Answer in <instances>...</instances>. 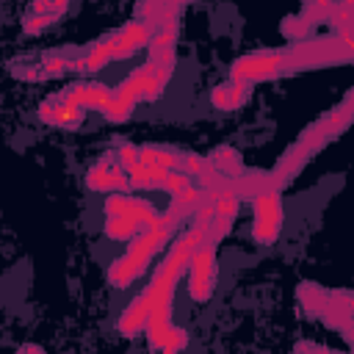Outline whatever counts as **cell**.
Wrapping results in <instances>:
<instances>
[{
  "label": "cell",
  "instance_id": "cell-20",
  "mask_svg": "<svg viewBox=\"0 0 354 354\" xmlns=\"http://www.w3.org/2000/svg\"><path fill=\"white\" fill-rule=\"evenodd\" d=\"M149 61L158 66H174V47H152L149 44Z\"/></svg>",
  "mask_w": 354,
  "mask_h": 354
},
{
  "label": "cell",
  "instance_id": "cell-5",
  "mask_svg": "<svg viewBox=\"0 0 354 354\" xmlns=\"http://www.w3.org/2000/svg\"><path fill=\"white\" fill-rule=\"evenodd\" d=\"M127 171V180H130V188H160L163 180H166V169L160 166H149V163H136Z\"/></svg>",
  "mask_w": 354,
  "mask_h": 354
},
{
  "label": "cell",
  "instance_id": "cell-12",
  "mask_svg": "<svg viewBox=\"0 0 354 354\" xmlns=\"http://www.w3.org/2000/svg\"><path fill=\"white\" fill-rule=\"evenodd\" d=\"M210 160H213V166L221 169L224 174H232L235 169H241V158H238V152H235L232 147H216L213 155H210Z\"/></svg>",
  "mask_w": 354,
  "mask_h": 354
},
{
  "label": "cell",
  "instance_id": "cell-21",
  "mask_svg": "<svg viewBox=\"0 0 354 354\" xmlns=\"http://www.w3.org/2000/svg\"><path fill=\"white\" fill-rule=\"evenodd\" d=\"M210 102L218 108V111H232V97H230V83L224 86H216L213 94H210Z\"/></svg>",
  "mask_w": 354,
  "mask_h": 354
},
{
  "label": "cell",
  "instance_id": "cell-1",
  "mask_svg": "<svg viewBox=\"0 0 354 354\" xmlns=\"http://www.w3.org/2000/svg\"><path fill=\"white\" fill-rule=\"evenodd\" d=\"M254 205V224H252V235L260 246H271L279 232H282V199H279V188H260L252 196Z\"/></svg>",
  "mask_w": 354,
  "mask_h": 354
},
{
  "label": "cell",
  "instance_id": "cell-26",
  "mask_svg": "<svg viewBox=\"0 0 354 354\" xmlns=\"http://www.w3.org/2000/svg\"><path fill=\"white\" fill-rule=\"evenodd\" d=\"M19 351H44L41 346H33V343H25V346H19Z\"/></svg>",
  "mask_w": 354,
  "mask_h": 354
},
{
  "label": "cell",
  "instance_id": "cell-10",
  "mask_svg": "<svg viewBox=\"0 0 354 354\" xmlns=\"http://www.w3.org/2000/svg\"><path fill=\"white\" fill-rule=\"evenodd\" d=\"M296 296H299V301L307 307V313H318L321 310V304L326 301V293L318 288V285H313V282H301L299 285V290H296Z\"/></svg>",
  "mask_w": 354,
  "mask_h": 354
},
{
  "label": "cell",
  "instance_id": "cell-15",
  "mask_svg": "<svg viewBox=\"0 0 354 354\" xmlns=\"http://www.w3.org/2000/svg\"><path fill=\"white\" fill-rule=\"evenodd\" d=\"M185 346H188V335H185V329H180V326H174V324H171V329L166 332V340H163L160 351L171 354V351H183Z\"/></svg>",
  "mask_w": 354,
  "mask_h": 354
},
{
  "label": "cell",
  "instance_id": "cell-19",
  "mask_svg": "<svg viewBox=\"0 0 354 354\" xmlns=\"http://www.w3.org/2000/svg\"><path fill=\"white\" fill-rule=\"evenodd\" d=\"M127 213V196L122 191H111L105 196V216H124Z\"/></svg>",
  "mask_w": 354,
  "mask_h": 354
},
{
  "label": "cell",
  "instance_id": "cell-7",
  "mask_svg": "<svg viewBox=\"0 0 354 354\" xmlns=\"http://www.w3.org/2000/svg\"><path fill=\"white\" fill-rule=\"evenodd\" d=\"M138 230H141L138 221H133L130 216H108L105 221V235L111 241H130Z\"/></svg>",
  "mask_w": 354,
  "mask_h": 354
},
{
  "label": "cell",
  "instance_id": "cell-3",
  "mask_svg": "<svg viewBox=\"0 0 354 354\" xmlns=\"http://www.w3.org/2000/svg\"><path fill=\"white\" fill-rule=\"evenodd\" d=\"M149 257H141V254H133V252H124L122 257H116L108 268V282L116 288V290H124L130 288L147 268H149Z\"/></svg>",
  "mask_w": 354,
  "mask_h": 354
},
{
  "label": "cell",
  "instance_id": "cell-4",
  "mask_svg": "<svg viewBox=\"0 0 354 354\" xmlns=\"http://www.w3.org/2000/svg\"><path fill=\"white\" fill-rule=\"evenodd\" d=\"M147 315H149V307H147L144 296H136V299L124 307V313H122V318H119V332H122L124 337H138V335H144V329H147Z\"/></svg>",
  "mask_w": 354,
  "mask_h": 354
},
{
  "label": "cell",
  "instance_id": "cell-25",
  "mask_svg": "<svg viewBox=\"0 0 354 354\" xmlns=\"http://www.w3.org/2000/svg\"><path fill=\"white\" fill-rule=\"evenodd\" d=\"M66 8H69V0H53V14H58V17H61Z\"/></svg>",
  "mask_w": 354,
  "mask_h": 354
},
{
  "label": "cell",
  "instance_id": "cell-6",
  "mask_svg": "<svg viewBox=\"0 0 354 354\" xmlns=\"http://www.w3.org/2000/svg\"><path fill=\"white\" fill-rule=\"evenodd\" d=\"M138 158H141V163H149V166H160V169H166V171H174V169H180V158H183V155H177V152L169 149V147L144 144V147H138Z\"/></svg>",
  "mask_w": 354,
  "mask_h": 354
},
{
  "label": "cell",
  "instance_id": "cell-22",
  "mask_svg": "<svg viewBox=\"0 0 354 354\" xmlns=\"http://www.w3.org/2000/svg\"><path fill=\"white\" fill-rule=\"evenodd\" d=\"M14 75L22 77V80H44V75H41L39 66H22V69H14Z\"/></svg>",
  "mask_w": 354,
  "mask_h": 354
},
{
  "label": "cell",
  "instance_id": "cell-18",
  "mask_svg": "<svg viewBox=\"0 0 354 354\" xmlns=\"http://www.w3.org/2000/svg\"><path fill=\"white\" fill-rule=\"evenodd\" d=\"M113 158H116V166H122V169H130V166L141 163V158H138V147H136V144H119L116 152H113Z\"/></svg>",
  "mask_w": 354,
  "mask_h": 354
},
{
  "label": "cell",
  "instance_id": "cell-9",
  "mask_svg": "<svg viewBox=\"0 0 354 354\" xmlns=\"http://www.w3.org/2000/svg\"><path fill=\"white\" fill-rule=\"evenodd\" d=\"M216 288V277H205V274H188V296L194 301H207L213 296Z\"/></svg>",
  "mask_w": 354,
  "mask_h": 354
},
{
  "label": "cell",
  "instance_id": "cell-11",
  "mask_svg": "<svg viewBox=\"0 0 354 354\" xmlns=\"http://www.w3.org/2000/svg\"><path fill=\"white\" fill-rule=\"evenodd\" d=\"M133 108H136V105H130V102H124V100L113 97V100H108V102L100 108V113H102L108 122H113V124H122V122H127V119H130Z\"/></svg>",
  "mask_w": 354,
  "mask_h": 354
},
{
  "label": "cell",
  "instance_id": "cell-13",
  "mask_svg": "<svg viewBox=\"0 0 354 354\" xmlns=\"http://www.w3.org/2000/svg\"><path fill=\"white\" fill-rule=\"evenodd\" d=\"M39 69H41L44 80H50V77H58V75L69 72V58H66V55H61V53H47V55L41 58Z\"/></svg>",
  "mask_w": 354,
  "mask_h": 354
},
{
  "label": "cell",
  "instance_id": "cell-27",
  "mask_svg": "<svg viewBox=\"0 0 354 354\" xmlns=\"http://www.w3.org/2000/svg\"><path fill=\"white\" fill-rule=\"evenodd\" d=\"M169 6H183V3H188V0H166Z\"/></svg>",
  "mask_w": 354,
  "mask_h": 354
},
{
  "label": "cell",
  "instance_id": "cell-16",
  "mask_svg": "<svg viewBox=\"0 0 354 354\" xmlns=\"http://www.w3.org/2000/svg\"><path fill=\"white\" fill-rule=\"evenodd\" d=\"M58 17L55 14H30V17H25L22 19V30L28 33V36H36V33H41L50 22H55Z\"/></svg>",
  "mask_w": 354,
  "mask_h": 354
},
{
  "label": "cell",
  "instance_id": "cell-17",
  "mask_svg": "<svg viewBox=\"0 0 354 354\" xmlns=\"http://www.w3.org/2000/svg\"><path fill=\"white\" fill-rule=\"evenodd\" d=\"M282 33H285L288 39H304V36L310 33V25L301 19V14L285 17V19H282Z\"/></svg>",
  "mask_w": 354,
  "mask_h": 354
},
{
  "label": "cell",
  "instance_id": "cell-23",
  "mask_svg": "<svg viewBox=\"0 0 354 354\" xmlns=\"http://www.w3.org/2000/svg\"><path fill=\"white\" fill-rule=\"evenodd\" d=\"M30 11L33 14H53V0H33L30 3ZM58 17V14H55Z\"/></svg>",
  "mask_w": 354,
  "mask_h": 354
},
{
  "label": "cell",
  "instance_id": "cell-24",
  "mask_svg": "<svg viewBox=\"0 0 354 354\" xmlns=\"http://www.w3.org/2000/svg\"><path fill=\"white\" fill-rule=\"evenodd\" d=\"M326 351V346H318V343H296V351Z\"/></svg>",
  "mask_w": 354,
  "mask_h": 354
},
{
  "label": "cell",
  "instance_id": "cell-14",
  "mask_svg": "<svg viewBox=\"0 0 354 354\" xmlns=\"http://www.w3.org/2000/svg\"><path fill=\"white\" fill-rule=\"evenodd\" d=\"M191 185V174H185L183 169H174V171H166V180L160 185V191H169V194H180L183 188Z\"/></svg>",
  "mask_w": 354,
  "mask_h": 354
},
{
  "label": "cell",
  "instance_id": "cell-8",
  "mask_svg": "<svg viewBox=\"0 0 354 354\" xmlns=\"http://www.w3.org/2000/svg\"><path fill=\"white\" fill-rule=\"evenodd\" d=\"M119 33V39H124V41H130V44H136V47H147L149 44V39H152V28L147 25V22H141V19H136V22H127L122 30H116Z\"/></svg>",
  "mask_w": 354,
  "mask_h": 354
},
{
  "label": "cell",
  "instance_id": "cell-2",
  "mask_svg": "<svg viewBox=\"0 0 354 354\" xmlns=\"http://www.w3.org/2000/svg\"><path fill=\"white\" fill-rule=\"evenodd\" d=\"M55 100L66 105H77L83 111H100L108 100H113V88L105 83H75L66 91H61Z\"/></svg>",
  "mask_w": 354,
  "mask_h": 354
}]
</instances>
